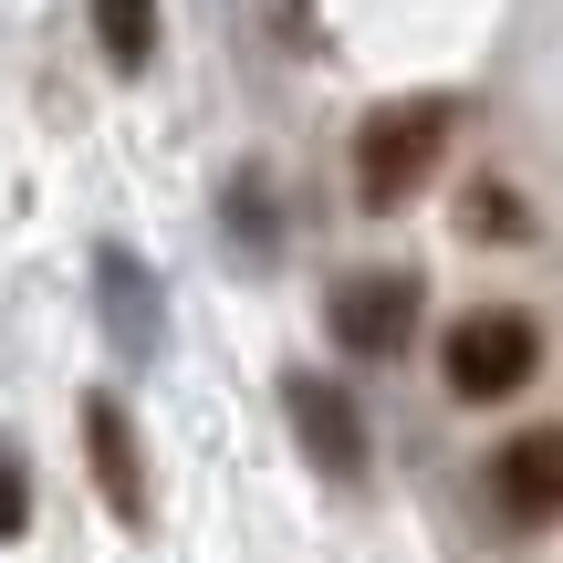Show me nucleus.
Returning a JSON list of instances; mask_svg holds the SVG:
<instances>
[{
	"mask_svg": "<svg viewBox=\"0 0 563 563\" xmlns=\"http://www.w3.org/2000/svg\"><path fill=\"white\" fill-rule=\"evenodd\" d=\"M95 42L115 74H146L157 63V0H95Z\"/></svg>",
	"mask_w": 563,
	"mask_h": 563,
	"instance_id": "nucleus-8",
	"label": "nucleus"
},
{
	"mask_svg": "<svg viewBox=\"0 0 563 563\" xmlns=\"http://www.w3.org/2000/svg\"><path fill=\"white\" fill-rule=\"evenodd\" d=\"M282 397H292V439H302V460H313L323 481L355 490V481H365V418H355V397H344V386H323V376H292Z\"/></svg>",
	"mask_w": 563,
	"mask_h": 563,
	"instance_id": "nucleus-4",
	"label": "nucleus"
},
{
	"mask_svg": "<svg viewBox=\"0 0 563 563\" xmlns=\"http://www.w3.org/2000/svg\"><path fill=\"white\" fill-rule=\"evenodd\" d=\"M490 501H501V522H522V532L563 522V428H522V439L490 449Z\"/></svg>",
	"mask_w": 563,
	"mask_h": 563,
	"instance_id": "nucleus-3",
	"label": "nucleus"
},
{
	"mask_svg": "<svg viewBox=\"0 0 563 563\" xmlns=\"http://www.w3.org/2000/svg\"><path fill=\"white\" fill-rule=\"evenodd\" d=\"M32 532V470H21V449L0 439V543H21Z\"/></svg>",
	"mask_w": 563,
	"mask_h": 563,
	"instance_id": "nucleus-9",
	"label": "nucleus"
},
{
	"mask_svg": "<svg viewBox=\"0 0 563 563\" xmlns=\"http://www.w3.org/2000/svg\"><path fill=\"white\" fill-rule=\"evenodd\" d=\"M95 302H104V334H115V355H157L167 302H157V272H146L125 241H104V251H95Z\"/></svg>",
	"mask_w": 563,
	"mask_h": 563,
	"instance_id": "nucleus-7",
	"label": "nucleus"
},
{
	"mask_svg": "<svg viewBox=\"0 0 563 563\" xmlns=\"http://www.w3.org/2000/svg\"><path fill=\"white\" fill-rule=\"evenodd\" d=\"M449 136H460V104L449 95H397V104H376V115L355 125V199L376 209H407L428 178H439V157H449Z\"/></svg>",
	"mask_w": 563,
	"mask_h": 563,
	"instance_id": "nucleus-1",
	"label": "nucleus"
},
{
	"mask_svg": "<svg viewBox=\"0 0 563 563\" xmlns=\"http://www.w3.org/2000/svg\"><path fill=\"white\" fill-rule=\"evenodd\" d=\"M532 365H543V323H532V313H511V302H490V313L449 323V344H439L449 397H470V407L522 397V386H532Z\"/></svg>",
	"mask_w": 563,
	"mask_h": 563,
	"instance_id": "nucleus-2",
	"label": "nucleus"
},
{
	"mask_svg": "<svg viewBox=\"0 0 563 563\" xmlns=\"http://www.w3.org/2000/svg\"><path fill=\"white\" fill-rule=\"evenodd\" d=\"M407 313H418V282L407 272H344L334 282V344L344 355H397Z\"/></svg>",
	"mask_w": 563,
	"mask_h": 563,
	"instance_id": "nucleus-5",
	"label": "nucleus"
},
{
	"mask_svg": "<svg viewBox=\"0 0 563 563\" xmlns=\"http://www.w3.org/2000/svg\"><path fill=\"white\" fill-rule=\"evenodd\" d=\"M460 220H470V230H522V209H511L501 188H470V209H460Z\"/></svg>",
	"mask_w": 563,
	"mask_h": 563,
	"instance_id": "nucleus-10",
	"label": "nucleus"
},
{
	"mask_svg": "<svg viewBox=\"0 0 563 563\" xmlns=\"http://www.w3.org/2000/svg\"><path fill=\"white\" fill-rule=\"evenodd\" d=\"M84 460H95V490H104V511H115L125 532H146V449H136V428H125V407L104 397H84Z\"/></svg>",
	"mask_w": 563,
	"mask_h": 563,
	"instance_id": "nucleus-6",
	"label": "nucleus"
}]
</instances>
